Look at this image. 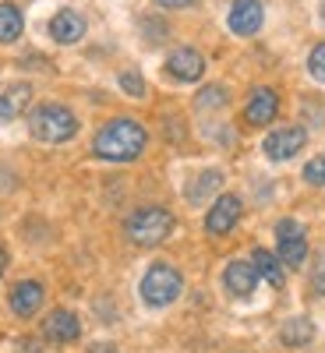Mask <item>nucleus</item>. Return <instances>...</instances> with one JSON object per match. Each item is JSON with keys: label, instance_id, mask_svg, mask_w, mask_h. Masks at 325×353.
I'll return each mask as SVG.
<instances>
[{"label": "nucleus", "instance_id": "28", "mask_svg": "<svg viewBox=\"0 0 325 353\" xmlns=\"http://www.w3.org/2000/svg\"><path fill=\"white\" fill-rule=\"evenodd\" d=\"M4 269H8V251L0 248V272H4Z\"/></svg>", "mask_w": 325, "mask_h": 353}, {"label": "nucleus", "instance_id": "21", "mask_svg": "<svg viewBox=\"0 0 325 353\" xmlns=\"http://www.w3.org/2000/svg\"><path fill=\"white\" fill-rule=\"evenodd\" d=\"M304 181H308L311 188H325V152L315 156V159L304 166Z\"/></svg>", "mask_w": 325, "mask_h": 353}, {"label": "nucleus", "instance_id": "7", "mask_svg": "<svg viewBox=\"0 0 325 353\" xmlns=\"http://www.w3.org/2000/svg\"><path fill=\"white\" fill-rule=\"evenodd\" d=\"M265 21V8L262 0H233L230 4V14H226V25L233 36H255Z\"/></svg>", "mask_w": 325, "mask_h": 353}, {"label": "nucleus", "instance_id": "22", "mask_svg": "<svg viewBox=\"0 0 325 353\" xmlns=\"http://www.w3.org/2000/svg\"><path fill=\"white\" fill-rule=\"evenodd\" d=\"M308 71H311V78H315V81H322V85H325V43H318V46L308 53Z\"/></svg>", "mask_w": 325, "mask_h": 353}, {"label": "nucleus", "instance_id": "12", "mask_svg": "<svg viewBox=\"0 0 325 353\" xmlns=\"http://www.w3.org/2000/svg\"><path fill=\"white\" fill-rule=\"evenodd\" d=\"M50 36H53V43H61V46H75L85 36V18L75 8H61L50 18Z\"/></svg>", "mask_w": 325, "mask_h": 353}, {"label": "nucleus", "instance_id": "5", "mask_svg": "<svg viewBox=\"0 0 325 353\" xmlns=\"http://www.w3.org/2000/svg\"><path fill=\"white\" fill-rule=\"evenodd\" d=\"M276 258L286 269H301L308 258V237L297 219H279L276 223Z\"/></svg>", "mask_w": 325, "mask_h": 353}, {"label": "nucleus", "instance_id": "23", "mask_svg": "<svg viewBox=\"0 0 325 353\" xmlns=\"http://www.w3.org/2000/svg\"><path fill=\"white\" fill-rule=\"evenodd\" d=\"M121 88H124L128 96L138 99V96H145V78H141L138 71H124V74H121Z\"/></svg>", "mask_w": 325, "mask_h": 353}, {"label": "nucleus", "instance_id": "29", "mask_svg": "<svg viewBox=\"0 0 325 353\" xmlns=\"http://www.w3.org/2000/svg\"><path fill=\"white\" fill-rule=\"evenodd\" d=\"M322 21H325V4H322Z\"/></svg>", "mask_w": 325, "mask_h": 353}, {"label": "nucleus", "instance_id": "17", "mask_svg": "<svg viewBox=\"0 0 325 353\" xmlns=\"http://www.w3.org/2000/svg\"><path fill=\"white\" fill-rule=\"evenodd\" d=\"M251 265H255V272H258L265 283H269V286H276V290L283 286V279H286V276H283V269H286V265H283V261H279L273 251L255 248V254H251Z\"/></svg>", "mask_w": 325, "mask_h": 353}, {"label": "nucleus", "instance_id": "11", "mask_svg": "<svg viewBox=\"0 0 325 353\" xmlns=\"http://www.w3.org/2000/svg\"><path fill=\"white\" fill-rule=\"evenodd\" d=\"M276 113H279V96L273 88H255L248 106H244V121L251 128H265L269 121H276Z\"/></svg>", "mask_w": 325, "mask_h": 353}, {"label": "nucleus", "instance_id": "9", "mask_svg": "<svg viewBox=\"0 0 325 353\" xmlns=\"http://www.w3.org/2000/svg\"><path fill=\"white\" fill-rule=\"evenodd\" d=\"M43 336L50 343H57V346H68V343H75L81 336V321H78L75 311H64V307L61 311H50L43 318Z\"/></svg>", "mask_w": 325, "mask_h": 353}, {"label": "nucleus", "instance_id": "18", "mask_svg": "<svg viewBox=\"0 0 325 353\" xmlns=\"http://www.w3.org/2000/svg\"><path fill=\"white\" fill-rule=\"evenodd\" d=\"M279 339H283V346H290V350H301V346H308V343L315 339V325H311V318H304V314L290 318L286 325L279 329Z\"/></svg>", "mask_w": 325, "mask_h": 353}, {"label": "nucleus", "instance_id": "19", "mask_svg": "<svg viewBox=\"0 0 325 353\" xmlns=\"http://www.w3.org/2000/svg\"><path fill=\"white\" fill-rule=\"evenodd\" d=\"M21 28H25L21 11L11 4V0H4V4H0V43H14L21 36Z\"/></svg>", "mask_w": 325, "mask_h": 353}, {"label": "nucleus", "instance_id": "10", "mask_svg": "<svg viewBox=\"0 0 325 353\" xmlns=\"http://www.w3.org/2000/svg\"><path fill=\"white\" fill-rule=\"evenodd\" d=\"M166 74L177 81H198L205 74V57L191 46H181L166 57Z\"/></svg>", "mask_w": 325, "mask_h": 353}, {"label": "nucleus", "instance_id": "27", "mask_svg": "<svg viewBox=\"0 0 325 353\" xmlns=\"http://www.w3.org/2000/svg\"><path fill=\"white\" fill-rule=\"evenodd\" d=\"M92 353H117L110 343H99V346H92Z\"/></svg>", "mask_w": 325, "mask_h": 353}, {"label": "nucleus", "instance_id": "2", "mask_svg": "<svg viewBox=\"0 0 325 353\" xmlns=\"http://www.w3.org/2000/svg\"><path fill=\"white\" fill-rule=\"evenodd\" d=\"M173 226H177V219H173V212L163 209V205H141V209H135L128 216L124 233L135 248H159L173 233Z\"/></svg>", "mask_w": 325, "mask_h": 353}, {"label": "nucleus", "instance_id": "16", "mask_svg": "<svg viewBox=\"0 0 325 353\" xmlns=\"http://www.w3.org/2000/svg\"><path fill=\"white\" fill-rule=\"evenodd\" d=\"M219 188H223V173L219 170H201L198 176H191V184L184 188V198L191 205H201V201H209Z\"/></svg>", "mask_w": 325, "mask_h": 353}, {"label": "nucleus", "instance_id": "3", "mask_svg": "<svg viewBox=\"0 0 325 353\" xmlns=\"http://www.w3.org/2000/svg\"><path fill=\"white\" fill-rule=\"evenodd\" d=\"M28 131L46 145H61L78 134V117L61 103H43L28 113Z\"/></svg>", "mask_w": 325, "mask_h": 353}, {"label": "nucleus", "instance_id": "15", "mask_svg": "<svg viewBox=\"0 0 325 353\" xmlns=\"http://www.w3.org/2000/svg\"><path fill=\"white\" fill-rule=\"evenodd\" d=\"M28 103H32V85H25V81L8 85L4 92H0V121H18L28 110Z\"/></svg>", "mask_w": 325, "mask_h": 353}, {"label": "nucleus", "instance_id": "4", "mask_svg": "<svg viewBox=\"0 0 325 353\" xmlns=\"http://www.w3.org/2000/svg\"><path fill=\"white\" fill-rule=\"evenodd\" d=\"M181 290H184V276L177 272L173 265H166V261H156L152 269L141 276V301L149 307L173 304L177 297H181Z\"/></svg>", "mask_w": 325, "mask_h": 353}, {"label": "nucleus", "instance_id": "6", "mask_svg": "<svg viewBox=\"0 0 325 353\" xmlns=\"http://www.w3.org/2000/svg\"><path fill=\"white\" fill-rule=\"evenodd\" d=\"M241 212H244V205L237 194H219L216 205L209 209V216H205V230L213 233V237H226V233L241 223Z\"/></svg>", "mask_w": 325, "mask_h": 353}, {"label": "nucleus", "instance_id": "26", "mask_svg": "<svg viewBox=\"0 0 325 353\" xmlns=\"http://www.w3.org/2000/svg\"><path fill=\"white\" fill-rule=\"evenodd\" d=\"M0 176H11V170H0ZM18 181H0V191H11Z\"/></svg>", "mask_w": 325, "mask_h": 353}, {"label": "nucleus", "instance_id": "14", "mask_svg": "<svg viewBox=\"0 0 325 353\" xmlns=\"http://www.w3.org/2000/svg\"><path fill=\"white\" fill-rule=\"evenodd\" d=\"M223 286L233 293V297H251L255 286H258V272H255V265L251 261H230L226 265V272H223Z\"/></svg>", "mask_w": 325, "mask_h": 353}, {"label": "nucleus", "instance_id": "25", "mask_svg": "<svg viewBox=\"0 0 325 353\" xmlns=\"http://www.w3.org/2000/svg\"><path fill=\"white\" fill-rule=\"evenodd\" d=\"M159 8H170V11H181V8H191V4H198V0H156Z\"/></svg>", "mask_w": 325, "mask_h": 353}, {"label": "nucleus", "instance_id": "8", "mask_svg": "<svg viewBox=\"0 0 325 353\" xmlns=\"http://www.w3.org/2000/svg\"><path fill=\"white\" fill-rule=\"evenodd\" d=\"M304 141H308V134H304V128H279V131H273L269 138H265V156H269L273 163H286V159H293L301 149H304Z\"/></svg>", "mask_w": 325, "mask_h": 353}, {"label": "nucleus", "instance_id": "24", "mask_svg": "<svg viewBox=\"0 0 325 353\" xmlns=\"http://www.w3.org/2000/svg\"><path fill=\"white\" fill-rule=\"evenodd\" d=\"M311 286H315V293H318V297H325V251H318V258H315Z\"/></svg>", "mask_w": 325, "mask_h": 353}, {"label": "nucleus", "instance_id": "13", "mask_svg": "<svg viewBox=\"0 0 325 353\" xmlns=\"http://www.w3.org/2000/svg\"><path fill=\"white\" fill-rule=\"evenodd\" d=\"M43 297H46L43 283H36V279H21V283L11 290V311H14L18 318H32V314L43 307Z\"/></svg>", "mask_w": 325, "mask_h": 353}, {"label": "nucleus", "instance_id": "20", "mask_svg": "<svg viewBox=\"0 0 325 353\" xmlns=\"http://www.w3.org/2000/svg\"><path fill=\"white\" fill-rule=\"evenodd\" d=\"M230 103V92L223 85H205L201 92H198V99H195V106L198 110H219V106H226Z\"/></svg>", "mask_w": 325, "mask_h": 353}, {"label": "nucleus", "instance_id": "1", "mask_svg": "<svg viewBox=\"0 0 325 353\" xmlns=\"http://www.w3.org/2000/svg\"><path fill=\"white\" fill-rule=\"evenodd\" d=\"M145 145H149V131L135 117H117L99 128V134L92 138V152L106 163H131L145 152Z\"/></svg>", "mask_w": 325, "mask_h": 353}]
</instances>
